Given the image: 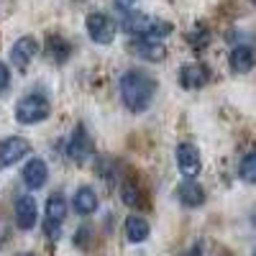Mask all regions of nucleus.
<instances>
[{"instance_id":"nucleus-13","label":"nucleus","mask_w":256,"mask_h":256,"mask_svg":"<svg viewBox=\"0 0 256 256\" xmlns=\"http://www.w3.org/2000/svg\"><path fill=\"white\" fill-rule=\"evenodd\" d=\"M177 198H180V202L187 205V208H200V205L205 202V190H202V184H198L195 180H184V182H180V187H177Z\"/></svg>"},{"instance_id":"nucleus-16","label":"nucleus","mask_w":256,"mask_h":256,"mask_svg":"<svg viewBox=\"0 0 256 256\" xmlns=\"http://www.w3.org/2000/svg\"><path fill=\"white\" fill-rule=\"evenodd\" d=\"M64 218H67V200H64L62 192H54V195H49V200H46V220L62 226Z\"/></svg>"},{"instance_id":"nucleus-8","label":"nucleus","mask_w":256,"mask_h":256,"mask_svg":"<svg viewBox=\"0 0 256 256\" xmlns=\"http://www.w3.org/2000/svg\"><path fill=\"white\" fill-rule=\"evenodd\" d=\"M177 164H180V172L187 177V180H195L200 174V152H198V146H192V144H180L177 146Z\"/></svg>"},{"instance_id":"nucleus-12","label":"nucleus","mask_w":256,"mask_h":256,"mask_svg":"<svg viewBox=\"0 0 256 256\" xmlns=\"http://www.w3.org/2000/svg\"><path fill=\"white\" fill-rule=\"evenodd\" d=\"M131 49H134V54H138L146 62H162L166 56L164 44H162V41H156V38H136L134 44H131Z\"/></svg>"},{"instance_id":"nucleus-1","label":"nucleus","mask_w":256,"mask_h":256,"mask_svg":"<svg viewBox=\"0 0 256 256\" xmlns=\"http://www.w3.org/2000/svg\"><path fill=\"white\" fill-rule=\"evenodd\" d=\"M156 90H159L156 80L141 70H128L120 77V98H123V105L131 113L148 110V105L154 102Z\"/></svg>"},{"instance_id":"nucleus-7","label":"nucleus","mask_w":256,"mask_h":256,"mask_svg":"<svg viewBox=\"0 0 256 256\" xmlns=\"http://www.w3.org/2000/svg\"><path fill=\"white\" fill-rule=\"evenodd\" d=\"M210 82V67L202 62H192V64H184L180 70V84L184 90H200Z\"/></svg>"},{"instance_id":"nucleus-2","label":"nucleus","mask_w":256,"mask_h":256,"mask_svg":"<svg viewBox=\"0 0 256 256\" xmlns=\"http://www.w3.org/2000/svg\"><path fill=\"white\" fill-rule=\"evenodd\" d=\"M49 113H52V102L38 92H31L26 98H20L18 105H16V120L24 123V126H34V123L46 120Z\"/></svg>"},{"instance_id":"nucleus-22","label":"nucleus","mask_w":256,"mask_h":256,"mask_svg":"<svg viewBox=\"0 0 256 256\" xmlns=\"http://www.w3.org/2000/svg\"><path fill=\"white\" fill-rule=\"evenodd\" d=\"M8 82H10V72L3 62H0V90H6L8 88Z\"/></svg>"},{"instance_id":"nucleus-4","label":"nucleus","mask_w":256,"mask_h":256,"mask_svg":"<svg viewBox=\"0 0 256 256\" xmlns=\"http://www.w3.org/2000/svg\"><path fill=\"white\" fill-rule=\"evenodd\" d=\"M84 26H88V36L95 44H110L116 38V24L105 13H90Z\"/></svg>"},{"instance_id":"nucleus-14","label":"nucleus","mask_w":256,"mask_h":256,"mask_svg":"<svg viewBox=\"0 0 256 256\" xmlns=\"http://www.w3.org/2000/svg\"><path fill=\"white\" fill-rule=\"evenodd\" d=\"M123 230H126V238L131 244H144L148 238V233H152V228H148V223L141 216H128Z\"/></svg>"},{"instance_id":"nucleus-21","label":"nucleus","mask_w":256,"mask_h":256,"mask_svg":"<svg viewBox=\"0 0 256 256\" xmlns=\"http://www.w3.org/2000/svg\"><path fill=\"white\" fill-rule=\"evenodd\" d=\"M44 230H46V236H49V238H54V241H56V238H59V233H62V226H56V223L46 220V223H44Z\"/></svg>"},{"instance_id":"nucleus-23","label":"nucleus","mask_w":256,"mask_h":256,"mask_svg":"<svg viewBox=\"0 0 256 256\" xmlns=\"http://www.w3.org/2000/svg\"><path fill=\"white\" fill-rule=\"evenodd\" d=\"M116 3V8H120L123 13H131V8L136 6V0H113Z\"/></svg>"},{"instance_id":"nucleus-5","label":"nucleus","mask_w":256,"mask_h":256,"mask_svg":"<svg viewBox=\"0 0 256 256\" xmlns=\"http://www.w3.org/2000/svg\"><path fill=\"white\" fill-rule=\"evenodd\" d=\"M36 54H38V41L34 36H20L10 46V62L18 72H26Z\"/></svg>"},{"instance_id":"nucleus-17","label":"nucleus","mask_w":256,"mask_h":256,"mask_svg":"<svg viewBox=\"0 0 256 256\" xmlns=\"http://www.w3.org/2000/svg\"><path fill=\"white\" fill-rule=\"evenodd\" d=\"M46 52H49V59L52 62H67V56H70V52H72V46L67 44V41H64L62 36H49L46 38Z\"/></svg>"},{"instance_id":"nucleus-10","label":"nucleus","mask_w":256,"mask_h":256,"mask_svg":"<svg viewBox=\"0 0 256 256\" xmlns=\"http://www.w3.org/2000/svg\"><path fill=\"white\" fill-rule=\"evenodd\" d=\"M24 182H26V187L28 190H41L46 184V180H49V166H46V162L44 159H31L26 166H24Z\"/></svg>"},{"instance_id":"nucleus-18","label":"nucleus","mask_w":256,"mask_h":256,"mask_svg":"<svg viewBox=\"0 0 256 256\" xmlns=\"http://www.w3.org/2000/svg\"><path fill=\"white\" fill-rule=\"evenodd\" d=\"M238 174H241L244 182H254L256 180V156H254V152L244 154V159L238 164Z\"/></svg>"},{"instance_id":"nucleus-24","label":"nucleus","mask_w":256,"mask_h":256,"mask_svg":"<svg viewBox=\"0 0 256 256\" xmlns=\"http://www.w3.org/2000/svg\"><path fill=\"white\" fill-rule=\"evenodd\" d=\"M18 256H36V254H31V251H26V254H18Z\"/></svg>"},{"instance_id":"nucleus-20","label":"nucleus","mask_w":256,"mask_h":256,"mask_svg":"<svg viewBox=\"0 0 256 256\" xmlns=\"http://www.w3.org/2000/svg\"><path fill=\"white\" fill-rule=\"evenodd\" d=\"M123 202L126 205H136V200H138V190L134 187V184H123Z\"/></svg>"},{"instance_id":"nucleus-19","label":"nucleus","mask_w":256,"mask_h":256,"mask_svg":"<svg viewBox=\"0 0 256 256\" xmlns=\"http://www.w3.org/2000/svg\"><path fill=\"white\" fill-rule=\"evenodd\" d=\"M187 41H190V46H195V49H205L210 44V31L200 24V26H195L187 34Z\"/></svg>"},{"instance_id":"nucleus-15","label":"nucleus","mask_w":256,"mask_h":256,"mask_svg":"<svg viewBox=\"0 0 256 256\" xmlns=\"http://www.w3.org/2000/svg\"><path fill=\"white\" fill-rule=\"evenodd\" d=\"M74 210L80 212V216H92V212L98 210V195H95V190L92 187H80L74 192V200H72Z\"/></svg>"},{"instance_id":"nucleus-11","label":"nucleus","mask_w":256,"mask_h":256,"mask_svg":"<svg viewBox=\"0 0 256 256\" xmlns=\"http://www.w3.org/2000/svg\"><path fill=\"white\" fill-rule=\"evenodd\" d=\"M228 64H230V72H236V74L251 72V67H254V49L248 44H236L230 49Z\"/></svg>"},{"instance_id":"nucleus-6","label":"nucleus","mask_w":256,"mask_h":256,"mask_svg":"<svg viewBox=\"0 0 256 256\" xmlns=\"http://www.w3.org/2000/svg\"><path fill=\"white\" fill-rule=\"evenodd\" d=\"M26 154H31V144H28L26 138H20V136L6 138L3 144H0V169L18 164Z\"/></svg>"},{"instance_id":"nucleus-3","label":"nucleus","mask_w":256,"mask_h":256,"mask_svg":"<svg viewBox=\"0 0 256 256\" xmlns=\"http://www.w3.org/2000/svg\"><path fill=\"white\" fill-rule=\"evenodd\" d=\"M95 152V144L90 138V134L84 131V126H77L72 131V138L67 144V156L74 162V164H84Z\"/></svg>"},{"instance_id":"nucleus-9","label":"nucleus","mask_w":256,"mask_h":256,"mask_svg":"<svg viewBox=\"0 0 256 256\" xmlns=\"http://www.w3.org/2000/svg\"><path fill=\"white\" fill-rule=\"evenodd\" d=\"M36 220H38V208H36L34 195H20L16 200V226L20 230H31Z\"/></svg>"}]
</instances>
